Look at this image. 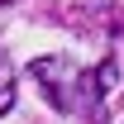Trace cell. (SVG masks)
Returning a JSON list of instances; mask_svg holds the SVG:
<instances>
[{"label": "cell", "instance_id": "6da1fadb", "mask_svg": "<svg viewBox=\"0 0 124 124\" xmlns=\"http://www.w3.org/2000/svg\"><path fill=\"white\" fill-rule=\"evenodd\" d=\"M29 77L48 86V100H53V105L72 110V91H77V81H72V67H67V62L38 57V62H29Z\"/></svg>", "mask_w": 124, "mask_h": 124}, {"label": "cell", "instance_id": "7a4b0ae2", "mask_svg": "<svg viewBox=\"0 0 124 124\" xmlns=\"http://www.w3.org/2000/svg\"><path fill=\"white\" fill-rule=\"evenodd\" d=\"M10 105H15V62L0 53V115H10Z\"/></svg>", "mask_w": 124, "mask_h": 124}]
</instances>
